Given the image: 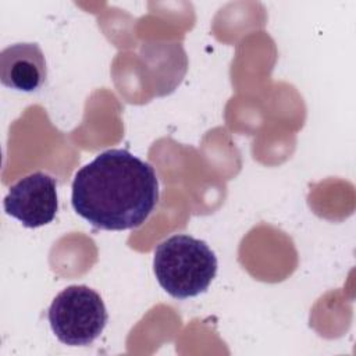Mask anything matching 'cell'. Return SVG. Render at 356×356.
Segmentation results:
<instances>
[{
  "label": "cell",
  "mask_w": 356,
  "mask_h": 356,
  "mask_svg": "<svg viewBox=\"0 0 356 356\" xmlns=\"http://www.w3.org/2000/svg\"><path fill=\"white\" fill-rule=\"evenodd\" d=\"M159 200L154 168L125 149H108L79 168L71 203L90 225L122 231L142 225Z\"/></svg>",
  "instance_id": "1"
},
{
  "label": "cell",
  "mask_w": 356,
  "mask_h": 356,
  "mask_svg": "<svg viewBox=\"0 0 356 356\" xmlns=\"http://www.w3.org/2000/svg\"><path fill=\"white\" fill-rule=\"evenodd\" d=\"M153 270L168 295L186 299L209 288L217 274V257L204 241L178 234L157 245Z\"/></svg>",
  "instance_id": "2"
},
{
  "label": "cell",
  "mask_w": 356,
  "mask_h": 356,
  "mask_svg": "<svg viewBox=\"0 0 356 356\" xmlns=\"http://www.w3.org/2000/svg\"><path fill=\"white\" fill-rule=\"evenodd\" d=\"M47 318L60 342L83 346L100 337L108 314L96 291L86 285H70L53 299Z\"/></svg>",
  "instance_id": "3"
},
{
  "label": "cell",
  "mask_w": 356,
  "mask_h": 356,
  "mask_svg": "<svg viewBox=\"0 0 356 356\" xmlns=\"http://www.w3.org/2000/svg\"><path fill=\"white\" fill-rule=\"evenodd\" d=\"M3 204L4 211L24 227H43L54 220L58 210L57 181L47 172H32L10 188Z\"/></svg>",
  "instance_id": "4"
},
{
  "label": "cell",
  "mask_w": 356,
  "mask_h": 356,
  "mask_svg": "<svg viewBox=\"0 0 356 356\" xmlns=\"http://www.w3.org/2000/svg\"><path fill=\"white\" fill-rule=\"evenodd\" d=\"M46 78V58L38 43H14L1 50L0 81L4 86L33 92L44 85Z\"/></svg>",
  "instance_id": "5"
}]
</instances>
